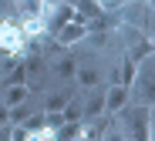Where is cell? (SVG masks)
Returning a JSON list of instances; mask_svg holds the SVG:
<instances>
[{
    "label": "cell",
    "mask_w": 155,
    "mask_h": 141,
    "mask_svg": "<svg viewBox=\"0 0 155 141\" xmlns=\"http://www.w3.org/2000/svg\"><path fill=\"white\" fill-rule=\"evenodd\" d=\"M27 98H31V88H27V84H7V91H4L0 101H4L7 107H14V104H24Z\"/></svg>",
    "instance_id": "6"
},
{
    "label": "cell",
    "mask_w": 155,
    "mask_h": 141,
    "mask_svg": "<svg viewBox=\"0 0 155 141\" xmlns=\"http://www.w3.org/2000/svg\"><path fill=\"white\" fill-rule=\"evenodd\" d=\"M74 71H78V61H74V57H58V61H54V74H58L61 81H71Z\"/></svg>",
    "instance_id": "8"
},
{
    "label": "cell",
    "mask_w": 155,
    "mask_h": 141,
    "mask_svg": "<svg viewBox=\"0 0 155 141\" xmlns=\"http://www.w3.org/2000/svg\"><path fill=\"white\" fill-rule=\"evenodd\" d=\"M0 141H10V121L0 124Z\"/></svg>",
    "instance_id": "14"
},
{
    "label": "cell",
    "mask_w": 155,
    "mask_h": 141,
    "mask_svg": "<svg viewBox=\"0 0 155 141\" xmlns=\"http://www.w3.org/2000/svg\"><path fill=\"white\" fill-rule=\"evenodd\" d=\"M115 118H118V128H121L125 141H152V138H148V128H152V104H135V101H128Z\"/></svg>",
    "instance_id": "1"
},
{
    "label": "cell",
    "mask_w": 155,
    "mask_h": 141,
    "mask_svg": "<svg viewBox=\"0 0 155 141\" xmlns=\"http://www.w3.org/2000/svg\"><path fill=\"white\" fill-rule=\"evenodd\" d=\"M128 101H132V98H128V88H125V84H115V88L105 91V111H108V114H118Z\"/></svg>",
    "instance_id": "5"
},
{
    "label": "cell",
    "mask_w": 155,
    "mask_h": 141,
    "mask_svg": "<svg viewBox=\"0 0 155 141\" xmlns=\"http://www.w3.org/2000/svg\"><path fill=\"white\" fill-rule=\"evenodd\" d=\"M0 54H10V57L27 54V37H24L17 17H4L0 20Z\"/></svg>",
    "instance_id": "2"
},
{
    "label": "cell",
    "mask_w": 155,
    "mask_h": 141,
    "mask_svg": "<svg viewBox=\"0 0 155 141\" xmlns=\"http://www.w3.org/2000/svg\"><path fill=\"white\" fill-rule=\"evenodd\" d=\"M132 0H101V7L105 10H121V7H128Z\"/></svg>",
    "instance_id": "12"
},
{
    "label": "cell",
    "mask_w": 155,
    "mask_h": 141,
    "mask_svg": "<svg viewBox=\"0 0 155 141\" xmlns=\"http://www.w3.org/2000/svg\"><path fill=\"white\" fill-rule=\"evenodd\" d=\"M68 101H71L68 94H51V98H47V111H61Z\"/></svg>",
    "instance_id": "11"
},
{
    "label": "cell",
    "mask_w": 155,
    "mask_h": 141,
    "mask_svg": "<svg viewBox=\"0 0 155 141\" xmlns=\"http://www.w3.org/2000/svg\"><path fill=\"white\" fill-rule=\"evenodd\" d=\"M54 37H58V44L61 47H74V44H81L84 37H88V24H81V20H68V24H61L58 30H54Z\"/></svg>",
    "instance_id": "3"
},
{
    "label": "cell",
    "mask_w": 155,
    "mask_h": 141,
    "mask_svg": "<svg viewBox=\"0 0 155 141\" xmlns=\"http://www.w3.org/2000/svg\"><path fill=\"white\" fill-rule=\"evenodd\" d=\"M135 67H138V64H135L132 57H128V61L121 64V71H118V77H121V84H125V88H128V84L135 81Z\"/></svg>",
    "instance_id": "10"
},
{
    "label": "cell",
    "mask_w": 155,
    "mask_h": 141,
    "mask_svg": "<svg viewBox=\"0 0 155 141\" xmlns=\"http://www.w3.org/2000/svg\"><path fill=\"white\" fill-rule=\"evenodd\" d=\"M7 121H10V107L0 101V124H7Z\"/></svg>",
    "instance_id": "13"
},
{
    "label": "cell",
    "mask_w": 155,
    "mask_h": 141,
    "mask_svg": "<svg viewBox=\"0 0 155 141\" xmlns=\"http://www.w3.org/2000/svg\"><path fill=\"white\" fill-rule=\"evenodd\" d=\"M74 81L81 84V88H98V71H94V67H81V64H78Z\"/></svg>",
    "instance_id": "9"
},
{
    "label": "cell",
    "mask_w": 155,
    "mask_h": 141,
    "mask_svg": "<svg viewBox=\"0 0 155 141\" xmlns=\"http://www.w3.org/2000/svg\"><path fill=\"white\" fill-rule=\"evenodd\" d=\"M20 30H24V37H41L47 27H44V17H20Z\"/></svg>",
    "instance_id": "7"
},
{
    "label": "cell",
    "mask_w": 155,
    "mask_h": 141,
    "mask_svg": "<svg viewBox=\"0 0 155 141\" xmlns=\"http://www.w3.org/2000/svg\"><path fill=\"white\" fill-rule=\"evenodd\" d=\"M101 111H105V91L101 88H88V98L81 104V121L84 118H98Z\"/></svg>",
    "instance_id": "4"
}]
</instances>
